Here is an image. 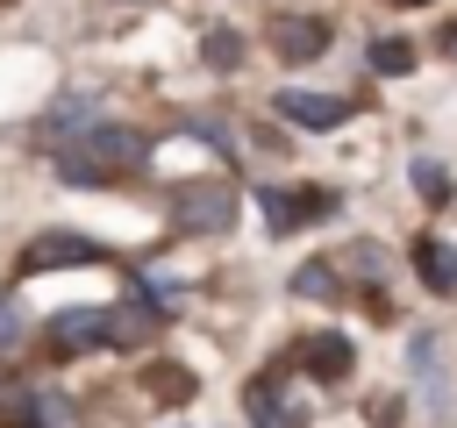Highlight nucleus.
<instances>
[{
	"mask_svg": "<svg viewBox=\"0 0 457 428\" xmlns=\"http://www.w3.org/2000/svg\"><path fill=\"white\" fill-rule=\"evenodd\" d=\"M236 185L228 178H193V185H179L171 193V228L179 235H228L236 228Z\"/></svg>",
	"mask_w": 457,
	"mask_h": 428,
	"instance_id": "1",
	"label": "nucleus"
},
{
	"mask_svg": "<svg viewBox=\"0 0 457 428\" xmlns=\"http://www.w3.org/2000/svg\"><path fill=\"white\" fill-rule=\"evenodd\" d=\"M79 150H86L107 178H121V171H143V164H150V136H143V128H129V121H93V128L79 136Z\"/></svg>",
	"mask_w": 457,
	"mask_h": 428,
	"instance_id": "2",
	"label": "nucleus"
},
{
	"mask_svg": "<svg viewBox=\"0 0 457 428\" xmlns=\"http://www.w3.org/2000/svg\"><path fill=\"white\" fill-rule=\"evenodd\" d=\"M43 342H50L57 357L107 350V342H114V307H71V314H57V321L43 328Z\"/></svg>",
	"mask_w": 457,
	"mask_h": 428,
	"instance_id": "3",
	"label": "nucleus"
},
{
	"mask_svg": "<svg viewBox=\"0 0 457 428\" xmlns=\"http://www.w3.org/2000/svg\"><path fill=\"white\" fill-rule=\"evenodd\" d=\"M257 207H264V221H271L278 235H293V228H307V221L336 214V193H300V185H257Z\"/></svg>",
	"mask_w": 457,
	"mask_h": 428,
	"instance_id": "4",
	"label": "nucleus"
},
{
	"mask_svg": "<svg viewBox=\"0 0 457 428\" xmlns=\"http://www.w3.org/2000/svg\"><path fill=\"white\" fill-rule=\"evenodd\" d=\"M107 250L93 243V235H79V228H43L29 250H21V271L36 278V271H64V264H100Z\"/></svg>",
	"mask_w": 457,
	"mask_h": 428,
	"instance_id": "5",
	"label": "nucleus"
},
{
	"mask_svg": "<svg viewBox=\"0 0 457 428\" xmlns=\"http://www.w3.org/2000/svg\"><path fill=\"white\" fill-rule=\"evenodd\" d=\"M293 357H300V371H307V378H321V385H343V378H350V364H357L350 335H336V328L300 335V342H293Z\"/></svg>",
	"mask_w": 457,
	"mask_h": 428,
	"instance_id": "6",
	"label": "nucleus"
},
{
	"mask_svg": "<svg viewBox=\"0 0 457 428\" xmlns=\"http://www.w3.org/2000/svg\"><path fill=\"white\" fill-rule=\"evenodd\" d=\"M271 50H278L286 64L321 57V50H328V14H278V21H271Z\"/></svg>",
	"mask_w": 457,
	"mask_h": 428,
	"instance_id": "7",
	"label": "nucleus"
},
{
	"mask_svg": "<svg viewBox=\"0 0 457 428\" xmlns=\"http://www.w3.org/2000/svg\"><path fill=\"white\" fill-rule=\"evenodd\" d=\"M278 114H286L293 128H343V121H350V100H336V93H307V86H286V93H278Z\"/></svg>",
	"mask_w": 457,
	"mask_h": 428,
	"instance_id": "8",
	"label": "nucleus"
},
{
	"mask_svg": "<svg viewBox=\"0 0 457 428\" xmlns=\"http://www.w3.org/2000/svg\"><path fill=\"white\" fill-rule=\"evenodd\" d=\"M414 271H421V285L428 292H457V250L443 243V235H414Z\"/></svg>",
	"mask_w": 457,
	"mask_h": 428,
	"instance_id": "9",
	"label": "nucleus"
},
{
	"mask_svg": "<svg viewBox=\"0 0 457 428\" xmlns=\"http://www.w3.org/2000/svg\"><path fill=\"white\" fill-rule=\"evenodd\" d=\"M7 428H79V421H71V399L14 392V399H7Z\"/></svg>",
	"mask_w": 457,
	"mask_h": 428,
	"instance_id": "10",
	"label": "nucleus"
},
{
	"mask_svg": "<svg viewBox=\"0 0 457 428\" xmlns=\"http://www.w3.org/2000/svg\"><path fill=\"white\" fill-rule=\"evenodd\" d=\"M250 414H257V428H300V407H293V399H278V385H271V378H257V385H250Z\"/></svg>",
	"mask_w": 457,
	"mask_h": 428,
	"instance_id": "11",
	"label": "nucleus"
},
{
	"mask_svg": "<svg viewBox=\"0 0 457 428\" xmlns=\"http://www.w3.org/2000/svg\"><path fill=\"white\" fill-rule=\"evenodd\" d=\"M79 121H93V100H57V107L43 114V143H79V136H86Z\"/></svg>",
	"mask_w": 457,
	"mask_h": 428,
	"instance_id": "12",
	"label": "nucleus"
},
{
	"mask_svg": "<svg viewBox=\"0 0 457 428\" xmlns=\"http://www.w3.org/2000/svg\"><path fill=\"white\" fill-rule=\"evenodd\" d=\"M57 178H64V185H114V178L79 150V143H57Z\"/></svg>",
	"mask_w": 457,
	"mask_h": 428,
	"instance_id": "13",
	"label": "nucleus"
},
{
	"mask_svg": "<svg viewBox=\"0 0 457 428\" xmlns=\"http://www.w3.org/2000/svg\"><path fill=\"white\" fill-rule=\"evenodd\" d=\"M293 292H300V300H336V292H343V278H336V264H321V257H314V264H300V271H293Z\"/></svg>",
	"mask_w": 457,
	"mask_h": 428,
	"instance_id": "14",
	"label": "nucleus"
},
{
	"mask_svg": "<svg viewBox=\"0 0 457 428\" xmlns=\"http://www.w3.org/2000/svg\"><path fill=\"white\" fill-rule=\"evenodd\" d=\"M371 71H378V78H400V71H414V43H400V36H378V43H371Z\"/></svg>",
	"mask_w": 457,
	"mask_h": 428,
	"instance_id": "15",
	"label": "nucleus"
},
{
	"mask_svg": "<svg viewBox=\"0 0 457 428\" xmlns=\"http://www.w3.org/2000/svg\"><path fill=\"white\" fill-rule=\"evenodd\" d=\"M414 378H421V385H428V399L443 407V357H436V335H428V328L414 335Z\"/></svg>",
	"mask_w": 457,
	"mask_h": 428,
	"instance_id": "16",
	"label": "nucleus"
},
{
	"mask_svg": "<svg viewBox=\"0 0 457 428\" xmlns=\"http://www.w3.org/2000/svg\"><path fill=\"white\" fill-rule=\"evenodd\" d=\"M414 193H421L428 207H443V200H450V171H443L436 157H421V164H414Z\"/></svg>",
	"mask_w": 457,
	"mask_h": 428,
	"instance_id": "17",
	"label": "nucleus"
},
{
	"mask_svg": "<svg viewBox=\"0 0 457 428\" xmlns=\"http://www.w3.org/2000/svg\"><path fill=\"white\" fill-rule=\"evenodd\" d=\"M29 335V314H21V300L14 292H0V357H14V342Z\"/></svg>",
	"mask_w": 457,
	"mask_h": 428,
	"instance_id": "18",
	"label": "nucleus"
},
{
	"mask_svg": "<svg viewBox=\"0 0 457 428\" xmlns=\"http://www.w3.org/2000/svg\"><path fill=\"white\" fill-rule=\"evenodd\" d=\"M200 57H207V64H236V57H243V36H236V29H207Z\"/></svg>",
	"mask_w": 457,
	"mask_h": 428,
	"instance_id": "19",
	"label": "nucleus"
},
{
	"mask_svg": "<svg viewBox=\"0 0 457 428\" xmlns=\"http://www.w3.org/2000/svg\"><path fill=\"white\" fill-rule=\"evenodd\" d=\"M186 136L207 143V150H221V157H236V128H221V121H186Z\"/></svg>",
	"mask_w": 457,
	"mask_h": 428,
	"instance_id": "20",
	"label": "nucleus"
},
{
	"mask_svg": "<svg viewBox=\"0 0 457 428\" xmlns=\"http://www.w3.org/2000/svg\"><path fill=\"white\" fill-rule=\"evenodd\" d=\"M150 392H164V399H193V371H171V364H157V371H150Z\"/></svg>",
	"mask_w": 457,
	"mask_h": 428,
	"instance_id": "21",
	"label": "nucleus"
},
{
	"mask_svg": "<svg viewBox=\"0 0 457 428\" xmlns=\"http://www.w3.org/2000/svg\"><path fill=\"white\" fill-rule=\"evenodd\" d=\"M350 271H364V278H378V271H386V250H371V243H357V250H350Z\"/></svg>",
	"mask_w": 457,
	"mask_h": 428,
	"instance_id": "22",
	"label": "nucleus"
},
{
	"mask_svg": "<svg viewBox=\"0 0 457 428\" xmlns=\"http://www.w3.org/2000/svg\"><path fill=\"white\" fill-rule=\"evenodd\" d=\"M400 7H428V0H400Z\"/></svg>",
	"mask_w": 457,
	"mask_h": 428,
	"instance_id": "23",
	"label": "nucleus"
}]
</instances>
